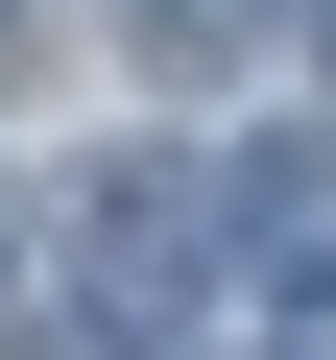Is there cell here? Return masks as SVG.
Masks as SVG:
<instances>
[{
	"label": "cell",
	"mask_w": 336,
	"mask_h": 360,
	"mask_svg": "<svg viewBox=\"0 0 336 360\" xmlns=\"http://www.w3.org/2000/svg\"><path fill=\"white\" fill-rule=\"evenodd\" d=\"M217 240H240V288H312L336 312V120H264L217 168Z\"/></svg>",
	"instance_id": "6da1fadb"
},
{
	"label": "cell",
	"mask_w": 336,
	"mask_h": 360,
	"mask_svg": "<svg viewBox=\"0 0 336 360\" xmlns=\"http://www.w3.org/2000/svg\"><path fill=\"white\" fill-rule=\"evenodd\" d=\"M312 49H336V0H312Z\"/></svg>",
	"instance_id": "277c9868"
},
{
	"label": "cell",
	"mask_w": 336,
	"mask_h": 360,
	"mask_svg": "<svg viewBox=\"0 0 336 360\" xmlns=\"http://www.w3.org/2000/svg\"><path fill=\"white\" fill-rule=\"evenodd\" d=\"M144 49H168V72H217V49H240V0H144Z\"/></svg>",
	"instance_id": "3957f363"
},
{
	"label": "cell",
	"mask_w": 336,
	"mask_h": 360,
	"mask_svg": "<svg viewBox=\"0 0 336 360\" xmlns=\"http://www.w3.org/2000/svg\"><path fill=\"white\" fill-rule=\"evenodd\" d=\"M72 240H96V312H193V288H217V264H193V240H217V168H144V144H120Z\"/></svg>",
	"instance_id": "7a4b0ae2"
}]
</instances>
